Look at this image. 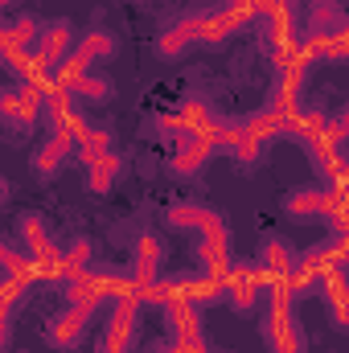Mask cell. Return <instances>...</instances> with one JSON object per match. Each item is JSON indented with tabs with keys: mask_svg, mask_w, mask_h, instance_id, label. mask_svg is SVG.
<instances>
[{
	"mask_svg": "<svg viewBox=\"0 0 349 353\" xmlns=\"http://www.w3.org/2000/svg\"><path fill=\"white\" fill-rule=\"evenodd\" d=\"M267 300H271V312H267V325H263V337H267V350L271 353H308L304 341V329L296 321V296L288 292L283 279H271L267 283Z\"/></svg>",
	"mask_w": 349,
	"mask_h": 353,
	"instance_id": "1",
	"label": "cell"
},
{
	"mask_svg": "<svg viewBox=\"0 0 349 353\" xmlns=\"http://www.w3.org/2000/svg\"><path fill=\"white\" fill-rule=\"evenodd\" d=\"M50 79H25L12 87H0V123H8L12 132H29L41 119V90Z\"/></svg>",
	"mask_w": 349,
	"mask_h": 353,
	"instance_id": "2",
	"label": "cell"
},
{
	"mask_svg": "<svg viewBox=\"0 0 349 353\" xmlns=\"http://www.w3.org/2000/svg\"><path fill=\"white\" fill-rule=\"evenodd\" d=\"M70 50H74V29H70V21H50V25H41L37 37H33V46H29V54H33V74H29V79H50L54 66H58Z\"/></svg>",
	"mask_w": 349,
	"mask_h": 353,
	"instance_id": "3",
	"label": "cell"
},
{
	"mask_svg": "<svg viewBox=\"0 0 349 353\" xmlns=\"http://www.w3.org/2000/svg\"><path fill=\"white\" fill-rule=\"evenodd\" d=\"M136 329H140V300L115 296V308H111L107 329L99 337V353H132L136 350Z\"/></svg>",
	"mask_w": 349,
	"mask_h": 353,
	"instance_id": "4",
	"label": "cell"
},
{
	"mask_svg": "<svg viewBox=\"0 0 349 353\" xmlns=\"http://www.w3.org/2000/svg\"><path fill=\"white\" fill-rule=\"evenodd\" d=\"M90 321H94V304H70V308L54 312V321L46 325V341L54 350H79L87 341Z\"/></svg>",
	"mask_w": 349,
	"mask_h": 353,
	"instance_id": "5",
	"label": "cell"
},
{
	"mask_svg": "<svg viewBox=\"0 0 349 353\" xmlns=\"http://www.w3.org/2000/svg\"><path fill=\"white\" fill-rule=\"evenodd\" d=\"M79 119H83V115H79ZM79 119H74V123L54 128V132H50V140L33 152V173L41 176V181H50V176L66 165V157L74 152V128H79Z\"/></svg>",
	"mask_w": 349,
	"mask_h": 353,
	"instance_id": "6",
	"label": "cell"
},
{
	"mask_svg": "<svg viewBox=\"0 0 349 353\" xmlns=\"http://www.w3.org/2000/svg\"><path fill=\"white\" fill-rule=\"evenodd\" d=\"M165 218H169L173 230H197L201 239H206V234H226L222 214L210 210V205H197V201H173V205L165 210Z\"/></svg>",
	"mask_w": 349,
	"mask_h": 353,
	"instance_id": "7",
	"label": "cell"
},
{
	"mask_svg": "<svg viewBox=\"0 0 349 353\" xmlns=\"http://www.w3.org/2000/svg\"><path fill=\"white\" fill-rule=\"evenodd\" d=\"M193 50H201V12H193V17H185V21H173V25L157 37V54H161L165 62H177V58H185V54H193Z\"/></svg>",
	"mask_w": 349,
	"mask_h": 353,
	"instance_id": "8",
	"label": "cell"
},
{
	"mask_svg": "<svg viewBox=\"0 0 349 353\" xmlns=\"http://www.w3.org/2000/svg\"><path fill=\"white\" fill-rule=\"evenodd\" d=\"M317 296L325 300V308H329V316H333V325H337V329H346V325H349L346 263H329V267H321V275H317Z\"/></svg>",
	"mask_w": 349,
	"mask_h": 353,
	"instance_id": "9",
	"label": "cell"
},
{
	"mask_svg": "<svg viewBox=\"0 0 349 353\" xmlns=\"http://www.w3.org/2000/svg\"><path fill=\"white\" fill-rule=\"evenodd\" d=\"M255 21V12L239 8V4H226V8H214V12H201V46H218L226 37H235L239 29H247Z\"/></svg>",
	"mask_w": 349,
	"mask_h": 353,
	"instance_id": "10",
	"label": "cell"
},
{
	"mask_svg": "<svg viewBox=\"0 0 349 353\" xmlns=\"http://www.w3.org/2000/svg\"><path fill=\"white\" fill-rule=\"evenodd\" d=\"M214 157V144L201 136V132H181L173 140V157H169V169L177 176H193L201 173V165Z\"/></svg>",
	"mask_w": 349,
	"mask_h": 353,
	"instance_id": "11",
	"label": "cell"
},
{
	"mask_svg": "<svg viewBox=\"0 0 349 353\" xmlns=\"http://www.w3.org/2000/svg\"><path fill=\"white\" fill-rule=\"evenodd\" d=\"M161 259H165V243L157 239V234H140V243H136V259H132V288L140 292V288H148L157 275H161Z\"/></svg>",
	"mask_w": 349,
	"mask_h": 353,
	"instance_id": "12",
	"label": "cell"
},
{
	"mask_svg": "<svg viewBox=\"0 0 349 353\" xmlns=\"http://www.w3.org/2000/svg\"><path fill=\"white\" fill-rule=\"evenodd\" d=\"M165 316H169V329H173V341L181 345H201V308L189 304V300H169L165 304Z\"/></svg>",
	"mask_w": 349,
	"mask_h": 353,
	"instance_id": "13",
	"label": "cell"
},
{
	"mask_svg": "<svg viewBox=\"0 0 349 353\" xmlns=\"http://www.w3.org/2000/svg\"><path fill=\"white\" fill-rule=\"evenodd\" d=\"M346 29V4L341 0H308V37H341Z\"/></svg>",
	"mask_w": 349,
	"mask_h": 353,
	"instance_id": "14",
	"label": "cell"
},
{
	"mask_svg": "<svg viewBox=\"0 0 349 353\" xmlns=\"http://www.w3.org/2000/svg\"><path fill=\"white\" fill-rule=\"evenodd\" d=\"M321 201H325L321 185H300L283 197V214L292 222H321Z\"/></svg>",
	"mask_w": 349,
	"mask_h": 353,
	"instance_id": "15",
	"label": "cell"
},
{
	"mask_svg": "<svg viewBox=\"0 0 349 353\" xmlns=\"http://www.w3.org/2000/svg\"><path fill=\"white\" fill-rule=\"evenodd\" d=\"M111 144H115L111 128H94V123H87V119H79V128H74V152H79L83 165L99 161L103 152H111Z\"/></svg>",
	"mask_w": 349,
	"mask_h": 353,
	"instance_id": "16",
	"label": "cell"
},
{
	"mask_svg": "<svg viewBox=\"0 0 349 353\" xmlns=\"http://www.w3.org/2000/svg\"><path fill=\"white\" fill-rule=\"evenodd\" d=\"M119 173H123V157L111 148V152H103L99 161L87 165V189L90 193H111L115 181H119Z\"/></svg>",
	"mask_w": 349,
	"mask_h": 353,
	"instance_id": "17",
	"label": "cell"
},
{
	"mask_svg": "<svg viewBox=\"0 0 349 353\" xmlns=\"http://www.w3.org/2000/svg\"><path fill=\"white\" fill-rule=\"evenodd\" d=\"M115 46H119V41H115V33H107V29H87V33L74 41V54L90 66V62H99V58H111V54H115Z\"/></svg>",
	"mask_w": 349,
	"mask_h": 353,
	"instance_id": "18",
	"label": "cell"
},
{
	"mask_svg": "<svg viewBox=\"0 0 349 353\" xmlns=\"http://www.w3.org/2000/svg\"><path fill=\"white\" fill-rule=\"evenodd\" d=\"M300 46L312 62H346L349 58V33H341V37H304Z\"/></svg>",
	"mask_w": 349,
	"mask_h": 353,
	"instance_id": "19",
	"label": "cell"
},
{
	"mask_svg": "<svg viewBox=\"0 0 349 353\" xmlns=\"http://www.w3.org/2000/svg\"><path fill=\"white\" fill-rule=\"evenodd\" d=\"M0 275H12V279H21V283H37L33 259H29L21 247L4 243V239H0Z\"/></svg>",
	"mask_w": 349,
	"mask_h": 353,
	"instance_id": "20",
	"label": "cell"
},
{
	"mask_svg": "<svg viewBox=\"0 0 349 353\" xmlns=\"http://www.w3.org/2000/svg\"><path fill=\"white\" fill-rule=\"evenodd\" d=\"M292 263H296V255L288 251V243H279V239H267V243H263V259H259V267L267 271V275H271V279H288Z\"/></svg>",
	"mask_w": 349,
	"mask_h": 353,
	"instance_id": "21",
	"label": "cell"
},
{
	"mask_svg": "<svg viewBox=\"0 0 349 353\" xmlns=\"http://www.w3.org/2000/svg\"><path fill=\"white\" fill-rule=\"evenodd\" d=\"M177 115H181L185 132H197V128H206L218 111H214V103H210V99H201V94H185V99H181V107H177Z\"/></svg>",
	"mask_w": 349,
	"mask_h": 353,
	"instance_id": "22",
	"label": "cell"
},
{
	"mask_svg": "<svg viewBox=\"0 0 349 353\" xmlns=\"http://www.w3.org/2000/svg\"><path fill=\"white\" fill-rule=\"evenodd\" d=\"M115 90H111V83L103 79V74H83L74 87H70V99L74 103H107Z\"/></svg>",
	"mask_w": 349,
	"mask_h": 353,
	"instance_id": "23",
	"label": "cell"
},
{
	"mask_svg": "<svg viewBox=\"0 0 349 353\" xmlns=\"http://www.w3.org/2000/svg\"><path fill=\"white\" fill-rule=\"evenodd\" d=\"M90 263V239H70V247L62 251V259H58V267H62V279H74V275H83Z\"/></svg>",
	"mask_w": 349,
	"mask_h": 353,
	"instance_id": "24",
	"label": "cell"
},
{
	"mask_svg": "<svg viewBox=\"0 0 349 353\" xmlns=\"http://www.w3.org/2000/svg\"><path fill=\"white\" fill-rule=\"evenodd\" d=\"M263 148H267V140H259V136H251L247 128H243V136H239V144L230 148V157L239 161V165H255L263 157Z\"/></svg>",
	"mask_w": 349,
	"mask_h": 353,
	"instance_id": "25",
	"label": "cell"
},
{
	"mask_svg": "<svg viewBox=\"0 0 349 353\" xmlns=\"http://www.w3.org/2000/svg\"><path fill=\"white\" fill-rule=\"evenodd\" d=\"M25 288H29V283H21V279H12V275H0V308H8V312H12V308H17V300L25 296Z\"/></svg>",
	"mask_w": 349,
	"mask_h": 353,
	"instance_id": "26",
	"label": "cell"
},
{
	"mask_svg": "<svg viewBox=\"0 0 349 353\" xmlns=\"http://www.w3.org/2000/svg\"><path fill=\"white\" fill-rule=\"evenodd\" d=\"M181 132H185V123H181V115H177V111H161V115H157V136H161L165 144H173Z\"/></svg>",
	"mask_w": 349,
	"mask_h": 353,
	"instance_id": "27",
	"label": "cell"
},
{
	"mask_svg": "<svg viewBox=\"0 0 349 353\" xmlns=\"http://www.w3.org/2000/svg\"><path fill=\"white\" fill-rule=\"evenodd\" d=\"M8 337H12V312L0 308V353L8 350Z\"/></svg>",
	"mask_w": 349,
	"mask_h": 353,
	"instance_id": "28",
	"label": "cell"
},
{
	"mask_svg": "<svg viewBox=\"0 0 349 353\" xmlns=\"http://www.w3.org/2000/svg\"><path fill=\"white\" fill-rule=\"evenodd\" d=\"M206 345V341H201ZM152 353H197V345H181V341H165V345H157Z\"/></svg>",
	"mask_w": 349,
	"mask_h": 353,
	"instance_id": "29",
	"label": "cell"
},
{
	"mask_svg": "<svg viewBox=\"0 0 349 353\" xmlns=\"http://www.w3.org/2000/svg\"><path fill=\"white\" fill-rule=\"evenodd\" d=\"M267 4H271V8H292V12H296V0H267Z\"/></svg>",
	"mask_w": 349,
	"mask_h": 353,
	"instance_id": "30",
	"label": "cell"
},
{
	"mask_svg": "<svg viewBox=\"0 0 349 353\" xmlns=\"http://www.w3.org/2000/svg\"><path fill=\"white\" fill-rule=\"evenodd\" d=\"M4 197H8V185H4V176H0V201H4Z\"/></svg>",
	"mask_w": 349,
	"mask_h": 353,
	"instance_id": "31",
	"label": "cell"
},
{
	"mask_svg": "<svg viewBox=\"0 0 349 353\" xmlns=\"http://www.w3.org/2000/svg\"><path fill=\"white\" fill-rule=\"evenodd\" d=\"M197 353H218V350H210V345H197Z\"/></svg>",
	"mask_w": 349,
	"mask_h": 353,
	"instance_id": "32",
	"label": "cell"
}]
</instances>
